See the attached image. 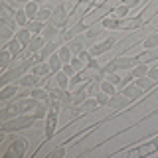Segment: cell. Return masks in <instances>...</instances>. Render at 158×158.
Listing matches in <instances>:
<instances>
[{
	"label": "cell",
	"mask_w": 158,
	"mask_h": 158,
	"mask_svg": "<svg viewBox=\"0 0 158 158\" xmlns=\"http://www.w3.org/2000/svg\"><path fill=\"white\" fill-rule=\"evenodd\" d=\"M115 14H117V18H127V14H128V6H127V4L118 6V8L115 10Z\"/></svg>",
	"instance_id": "cell-34"
},
{
	"label": "cell",
	"mask_w": 158,
	"mask_h": 158,
	"mask_svg": "<svg viewBox=\"0 0 158 158\" xmlns=\"http://www.w3.org/2000/svg\"><path fill=\"white\" fill-rule=\"evenodd\" d=\"M16 85H6L2 89V91H0V99H2V101H6V99H10L12 95H16Z\"/></svg>",
	"instance_id": "cell-14"
},
{
	"label": "cell",
	"mask_w": 158,
	"mask_h": 158,
	"mask_svg": "<svg viewBox=\"0 0 158 158\" xmlns=\"http://www.w3.org/2000/svg\"><path fill=\"white\" fill-rule=\"evenodd\" d=\"M97 34H99L97 28H89V30H87V38H95Z\"/></svg>",
	"instance_id": "cell-42"
},
{
	"label": "cell",
	"mask_w": 158,
	"mask_h": 158,
	"mask_svg": "<svg viewBox=\"0 0 158 158\" xmlns=\"http://www.w3.org/2000/svg\"><path fill=\"white\" fill-rule=\"evenodd\" d=\"M36 2H44V0H36Z\"/></svg>",
	"instance_id": "cell-48"
},
{
	"label": "cell",
	"mask_w": 158,
	"mask_h": 158,
	"mask_svg": "<svg viewBox=\"0 0 158 158\" xmlns=\"http://www.w3.org/2000/svg\"><path fill=\"white\" fill-rule=\"evenodd\" d=\"M56 121H57V105H53V109L48 113V127H46V136H52L56 131Z\"/></svg>",
	"instance_id": "cell-3"
},
{
	"label": "cell",
	"mask_w": 158,
	"mask_h": 158,
	"mask_svg": "<svg viewBox=\"0 0 158 158\" xmlns=\"http://www.w3.org/2000/svg\"><path fill=\"white\" fill-rule=\"evenodd\" d=\"M113 42H115V40H113V38H109V40H107V42H103V44H97V46H95V48H93V49H91V56H93V57H95V56H99V53H103V52H107V49H109V48H111V46H113Z\"/></svg>",
	"instance_id": "cell-6"
},
{
	"label": "cell",
	"mask_w": 158,
	"mask_h": 158,
	"mask_svg": "<svg viewBox=\"0 0 158 158\" xmlns=\"http://www.w3.org/2000/svg\"><path fill=\"white\" fill-rule=\"evenodd\" d=\"M52 24H56V26H61V24H63V20H65V10H63V8H57L56 10V12H53L52 14Z\"/></svg>",
	"instance_id": "cell-9"
},
{
	"label": "cell",
	"mask_w": 158,
	"mask_h": 158,
	"mask_svg": "<svg viewBox=\"0 0 158 158\" xmlns=\"http://www.w3.org/2000/svg\"><path fill=\"white\" fill-rule=\"evenodd\" d=\"M135 85H138L142 89V91H146V89H150V85H152V79L150 77H136V81H135Z\"/></svg>",
	"instance_id": "cell-19"
},
{
	"label": "cell",
	"mask_w": 158,
	"mask_h": 158,
	"mask_svg": "<svg viewBox=\"0 0 158 158\" xmlns=\"http://www.w3.org/2000/svg\"><path fill=\"white\" fill-rule=\"evenodd\" d=\"M24 10H26V14L30 16V20H32V18H36V16H38V12H40V10H38V2H36V0H34V2L30 0V2L26 4V8H24Z\"/></svg>",
	"instance_id": "cell-13"
},
{
	"label": "cell",
	"mask_w": 158,
	"mask_h": 158,
	"mask_svg": "<svg viewBox=\"0 0 158 158\" xmlns=\"http://www.w3.org/2000/svg\"><path fill=\"white\" fill-rule=\"evenodd\" d=\"M69 63H71V65H73V69H75L77 73L81 71L83 67H85V63H83V59L79 57V56H77V57H71V61H69Z\"/></svg>",
	"instance_id": "cell-29"
},
{
	"label": "cell",
	"mask_w": 158,
	"mask_h": 158,
	"mask_svg": "<svg viewBox=\"0 0 158 158\" xmlns=\"http://www.w3.org/2000/svg\"><path fill=\"white\" fill-rule=\"evenodd\" d=\"M32 97L36 99V101H40V99H46L48 97V91H44V89H34V91H32Z\"/></svg>",
	"instance_id": "cell-33"
},
{
	"label": "cell",
	"mask_w": 158,
	"mask_h": 158,
	"mask_svg": "<svg viewBox=\"0 0 158 158\" xmlns=\"http://www.w3.org/2000/svg\"><path fill=\"white\" fill-rule=\"evenodd\" d=\"M87 67H89V69H97V67H99V65H97V59L91 57V59L87 61Z\"/></svg>",
	"instance_id": "cell-43"
},
{
	"label": "cell",
	"mask_w": 158,
	"mask_h": 158,
	"mask_svg": "<svg viewBox=\"0 0 158 158\" xmlns=\"http://www.w3.org/2000/svg\"><path fill=\"white\" fill-rule=\"evenodd\" d=\"M48 71H52V69H49V63H42L40 61L36 67H34V73H36V75H42V73H48Z\"/></svg>",
	"instance_id": "cell-27"
},
{
	"label": "cell",
	"mask_w": 158,
	"mask_h": 158,
	"mask_svg": "<svg viewBox=\"0 0 158 158\" xmlns=\"http://www.w3.org/2000/svg\"><path fill=\"white\" fill-rule=\"evenodd\" d=\"M148 71H150V69L146 67V63H138V65L132 69V75H135V79L136 77H144V75H148Z\"/></svg>",
	"instance_id": "cell-17"
},
{
	"label": "cell",
	"mask_w": 158,
	"mask_h": 158,
	"mask_svg": "<svg viewBox=\"0 0 158 158\" xmlns=\"http://www.w3.org/2000/svg\"><path fill=\"white\" fill-rule=\"evenodd\" d=\"M46 115H48V109H46V107L38 105L36 109H34V117H36V118H44Z\"/></svg>",
	"instance_id": "cell-32"
},
{
	"label": "cell",
	"mask_w": 158,
	"mask_h": 158,
	"mask_svg": "<svg viewBox=\"0 0 158 158\" xmlns=\"http://www.w3.org/2000/svg\"><path fill=\"white\" fill-rule=\"evenodd\" d=\"M16 38L24 44V46H28V44L32 42V32H30L28 28H22V30H18V32H16Z\"/></svg>",
	"instance_id": "cell-7"
},
{
	"label": "cell",
	"mask_w": 158,
	"mask_h": 158,
	"mask_svg": "<svg viewBox=\"0 0 158 158\" xmlns=\"http://www.w3.org/2000/svg\"><path fill=\"white\" fill-rule=\"evenodd\" d=\"M44 46H46V40H44V36H36V38H32V42L28 44L30 52H38V49H42Z\"/></svg>",
	"instance_id": "cell-8"
},
{
	"label": "cell",
	"mask_w": 158,
	"mask_h": 158,
	"mask_svg": "<svg viewBox=\"0 0 158 158\" xmlns=\"http://www.w3.org/2000/svg\"><path fill=\"white\" fill-rule=\"evenodd\" d=\"M156 67H158V65H156Z\"/></svg>",
	"instance_id": "cell-49"
},
{
	"label": "cell",
	"mask_w": 158,
	"mask_h": 158,
	"mask_svg": "<svg viewBox=\"0 0 158 158\" xmlns=\"http://www.w3.org/2000/svg\"><path fill=\"white\" fill-rule=\"evenodd\" d=\"M115 69H117V65H115V61H113V63H109V65H105L103 71L105 73H115Z\"/></svg>",
	"instance_id": "cell-41"
},
{
	"label": "cell",
	"mask_w": 158,
	"mask_h": 158,
	"mask_svg": "<svg viewBox=\"0 0 158 158\" xmlns=\"http://www.w3.org/2000/svg\"><path fill=\"white\" fill-rule=\"evenodd\" d=\"M156 46H158V34H152V36H148L144 40V48L152 49V48H156Z\"/></svg>",
	"instance_id": "cell-26"
},
{
	"label": "cell",
	"mask_w": 158,
	"mask_h": 158,
	"mask_svg": "<svg viewBox=\"0 0 158 158\" xmlns=\"http://www.w3.org/2000/svg\"><path fill=\"white\" fill-rule=\"evenodd\" d=\"M44 22H40V20H32V22H30V26H28V30L32 34H40V32H44Z\"/></svg>",
	"instance_id": "cell-22"
},
{
	"label": "cell",
	"mask_w": 158,
	"mask_h": 158,
	"mask_svg": "<svg viewBox=\"0 0 158 158\" xmlns=\"http://www.w3.org/2000/svg\"><path fill=\"white\" fill-rule=\"evenodd\" d=\"M48 63H49V69H52V71H59V69H61V63H63V61L59 59L57 53H53V56H49Z\"/></svg>",
	"instance_id": "cell-10"
},
{
	"label": "cell",
	"mask_w": 158,
	"mask_h": 158,
	"mask_svg": "<svg viewBox=\"0 0 158 158\" xmlns=\"http://www.w3.org/2000/svg\"><path fill=\"white\" fill-rule=\"evenodd\" d=\"M148 77H150L152 81H158V67H154V69H150V71H148Z\"/></svg>",
	"instance_id": "cell-40"
},
{
	"label": "cell",
	"mask_w": 158,
	"mask_h": 158,
	"mask_svg": "<svg viewBox=\"0 0 158 158\" xmlns=\"http://www.w3.org/2000/svg\"><path fill=\"white\" fill-rule=\"evenodd\" d=\"M117 26H118V22L115 18H105V20H103V28H107V30H113Z\"/></svg>",
	"instance_id": "cell-31"
},
{
	"label": "cell",
	"mask_w": 158,
	"mask_h": 158,
	"mask_svg": "<svg viewBox=\"0 0 158 158\" xmlns=\"http://www.w3.org/2000/svg\"><path fill=\"white\" fill-rule=\"evenodd\" d=\"M69 49H71V53H77V56H79V53L83 52V46H81L79 42H73L71 46H69Z\"/></svg>",
	"instance_id": "cell-36"
},
{
	"label": "cell",
	"mask_w": 158,
	"mask_h": 158,
	"mask_svg": "<svg viewBox=\"0 0 158 158\" xmlns=\"http://www.w3.org/2000/svg\"><path fill=\"white\" fill-rule=\"evenodd\" d=\"M135 61H136V57H117L115 65H117V69H131L135 65Z\"/></svg>",
	"instance_id": "cell-4"
},
{
	"label": "cell",
	"mask_w": 158,
	"mask_h": 158,
	"mask_svg": "<svg viewBox=\"0 0 158 158\" xmlns=\"http://www.w3.org/2000/svg\"><path fill=\"white\" fill-rule=\"evenodd\" d=\"M0 32H2V38H10L12 36V26H8V24L4 22L2 28H0Z\"/></svg>",
	"instance_id": "cell-35"
},
{
	"label": "cell",
	"mask_w": 158,
	"mask_h": 158,
	"mask_svg": "<svg viewBox=\"0 0 158 158\" xmlns=\"http://www.w3.org/2000/svg\"><path fill=\"white\" fill-rule=\"evenodd\" d=\"M26 146H28V140H26V138H16V140L12 142V148H10L6 154L8 156H22L24 150H26Z\"/></svg>",
	"instance_id": "cell-2"
},
{
	"label": "cell",
	"mask_w": 158,
	"mask_h": 158,
	"mask_svg": "<svg viewBox=\"0 0 158 158\" xmlns=\"http://www.w3.org/2000/svg\"><path fill=\"white\" fill-rule=\"evenodd\" d=\"M95 99H97L99 105H109V101H111V97H109L105 91H99L97 95H95Z\"/></svg>",
	"instance_id": "cell-28"
},
{
	"label": "cell",
	"mask_w": 158,
	"mask_h": 158,
	"mask_svg": "<svg viewBox=\"0 0 158 158\" xmlns=\"http://www.w3.org/2000/svg\"><path fill=\"white\" fill-rule=\"evenodd\" d=\"M16 2H20V4H28L30 0H16Z\"/></svg>",
	"instance_id": "cell-47"
},
{
	"label": "cell",
	"mask_w": 158,
	"mask_h": 158,
	"mask_svg": "<svg viewBox=\"0 0 158 158\" xmlns=\"http://www.w3.org/2000/svg\"><path fill=\"white\" fill-rule=\"evenodd\" d=\"M101 91H105L107 95L113 97V95H115V85H113L109 79H107V81H101Z\"/></svg>",
	"instance_id": "cell-25"
},
{
	"label": "cell",
	"mask_w": 158,
	"mask_h": 158,
	"mask_svg": "<svg viewBox=\"0 0 158 158\" xmlns=\"http://www.w3.org/2000/svg\"><path fill=\"white\" fill-rule=\"evenodd\" d=\"M52 14H53V12H49V10H40L38 16H36V20H40V22H48V20L52 18Z\"/></svg>",
	"instance_id": "cell-30"
},
{
	"label": "cell",
	"mask_w": 158,
	"mask_h": 158,
	"mask_svg": "<svg viewBox=\"0 0 158 158\" xmlns=\"http://www.w3.org/2000/svg\"><path fill=\"white\" fill-rule=\"evenodd\" d=\"M56 48H57V44H53V42H48L46 46L42 48V57H49V56H53V52H56Z\"/></svg>",
	"instance_id": "cell-20"
},
{
	"label": "cell",
	"mask_w": 158,
	"mask_h": 158,
	"mask_svg": "<svg viewBox=\"0 0 158 158\" xmlns=\"http://www.w3.org/2000/svg\"><path fill=\"white\" fill-rule=\"evenodd\" d=\"M123 95H125L127 99H136L138 95H142V89L138 87V85H125Z\"/></svg>",
	"instance_id": "cell-5"
},
{
	"label": "cell",
	"mask_w": 158,
	"mask_h": 158,
	"mask_svg": "<svg viewBox=\"0 0 158 158\" xmlns=\"http://www.w3.org/2000/svg\"><path fill=\"white\" fill-rule=\"evenodd\" d=\"M28 18H30V16L26 14V10H18V12L14 14V20H16L20 26H26V24H28Z\"/></svg>",
	"instance_id": "cell-23"
},
{
	"label": "cell",
	"mask_w": 158,
	"mask_h": 158,
	"mask_svg": "<svg viewBox=\"0 0 158 158\" xmlns=\"http://www.w3.org/2000/svg\"><path fill=\"white\" fill-rule=\"evenodd\" d=\"M56 79H57V87H61V89H67V85H69V75H67V73H63V71H57Z\"/></svg>",
	"instance_id": "cell-18"
},
{
	"label": "cell",
	"mask_w": 158,
	"mask_h": 158,
	"mask_svg": "<svg viewBox=\"0 0 158 158\" xmlns=\"http://www.w3.org/2000/svg\"><path fill=\"white\" fill-rule=\"evenodd\" d=\"M125 4L131 8V6H135V4H138V0H125Z\"/></svg>",
	"instance_id": "cell-46"
},
{
	"label": "cell",
	"mask_w": 158,
	"mask_h": 158,
	"mask_svg": "<svg viewBox=\"0 0 158 158\" xmlns=\"http://www.w3.org/2000/svg\"><path fill=\"white\" fill-rule=\"evenodd\" d=\"M57 56H59V59H61L63 63H69V61H71V49H69V48H59Z\"/></svg>",
	"instance_id": "cell-21"
},
{
	"label": "cell",
	"mask_w": 158,
	"mask_h": 158,
	"mask_svg": "<svg viewBox=\"0 0 158 158\" xmlns=\"http://www.w3.org/2000/svg\"><path fill=\"white\" fill-rule=\"evenodd\" d=\"M42 36H44V40H46V42H49L52 38H56V24H48V26L44 28Z\"/></svg>",
	"instance_id": "cell-16"
},
{
	"label": "cell",
	"mask_w": 158,
	"mask_h": 158,
	"mask_svg": "<svg viewBox=\"0 0 158 158\" xmlns=\"http://www.w3.org/2000/svg\"><path fill=\"white\" fill-rule=\"evenodd\" d=\"M148 57H150V53H148V52H146V53H140V56L136 57V61H142V63H144V61H146Z\"/></svg>",
	"instance_id": "cell-44"
},
{
	"label": "cell",
	"mask_w": 158,
	"mask_h": 158,
	"mask_svg": "<svg viewBox=\"0 0 158 158\" xmlns=\"http://www.w3.org/2000/svg\"><path fill=\"white\" fill-rule=\"evenodd\" d=\"M22 46H24V44H22V42H20V40H18V38H14V40H12V42H10V44H8V46H6V48L10 49V52H12V56H16V53L20 52V49H22Z\"/></svg>",
	"instance_id": "cell-24"
},
{
	"label": "cell",
	"mask_w": 158,
	"mask_h": 158,
	"mask_svg": "<svg viewBox=\"0 0 158 158\" xmlns=\"http://www.w3.org/2000/svg\"><path fill=\"white\" fill-rule=\"evenodd\" d=\"M61 71L67 73V75H73V73H75V69H73L71 63H63V69H61Z\"/></svg>",
	"instance_id": "cell-39"
},
{
	"label": "cell",
	"mask_w": 158,
	"mask_h": 158,
	"mask_svg": "<svg viewBox=\"0 0 158 158\" xmlns=\"http://www.w3.org/2000/svg\"><path fill=\"white\" fill-rule=\"evenodd\" d=\"M127 101L128 99L125 95H117V97H113L111 101H109V107H113V109H121L123 105H127Z\"/></svg>",
	"instance_id": "cell-11"
},
{
	"label": "cell",
	"mask_w": 158,
	"mask_h": 158,
	"mask_svg": "<svg viewBox=\"0 0 158 158\" xmlns=\"http://www.w3.org/2000/svg\"><path fill=\"white\" fill-rule=\"evenodd\" d=\"M107 79L113 83V85H117V83H121V81H123V77H118L117 73H109V75H107Z\"/></svg>",
	"instance_id": "cell-37"
},
{
	"label": "cell",
	"mask_w": 158,
	"mask_h": 158,
	"mask_svg": "<svg viewBox=\"0 0 158 158\" xmlns=\"http://www.w3.org/2000/svg\"><path fill=\"white\" fill-rule=\"evenodd\" d=\"M85 95H87L85 89H77V91L71 95V103H73V105H81V103L85 101Z\"/></svg>",
	"instance_id": "cell-12"
},
{
	"label": "cell",
	"mask_w": 158,
	"mask_h": 158,
	"mask_svg": "<svg viewBox=\"0 0 158 158\" xmlns=\"http://www.w3.org/2000/svg\"><path fill=\"white\" fill-rule=\"evenodd\" d=\"M97 105H99L97 99H95V101H87L85 105H83V111H91V109H97Z\"/></svg>",
	"instance_id": "cell-38"
},
{
	"label": "cell",
	"mask_w": 158,
	"mask_h": 158,
	"mask_svg": "<svg viewBox=\"0 0 158 158\" xmlns=\"http://www.w3.org/2000/svg\"><path fill=\"white\" fill-rule=\"evenodd\" d=\"M34 121H36L34 115H24V117H18V118H14V121H10V123H4L2 131L8 132V131H16V128H26V127H32Z\"/></svg>",
	"instance_id": "cell-1"
},
{
	"label": "cell",
	"mask_w": 158,
	"mask_h": 158,
	"mask_svg": "<svg viewBox=\"0 0 158 158\" xmlns=\"http://www.w3.org/2000/svg\"><path fill=\"white\" fill-rule=\"evenodd\" d=\"M65 154V150H63V148H57L56 152H52V156H63Z\"/></svg>",
	"instance_id": "cell-45"
},
{
	"label": "cell",
	"mask_w": 158,
	"mask_h": 158,
	"mask_svg": "<svg viewBox=\"0 0 158 158\" xmlns=\"http://www.w3.org/2000/svg\"><path fill=\"white\" fill-rule=\"evenodd\" d=\"M22 85H26V87H30V85H40V77L36 75V73H32V75H24L22 77Z\"/></svg>",
	"instance_id": "cell-15"
}]
</instances>
